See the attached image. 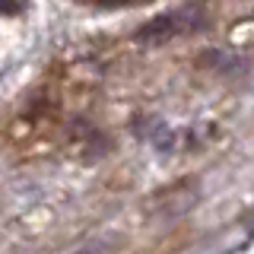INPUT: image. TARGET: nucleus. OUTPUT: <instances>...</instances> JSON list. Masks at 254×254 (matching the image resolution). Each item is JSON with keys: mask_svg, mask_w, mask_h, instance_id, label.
I'll return each instance as SVG.
<instances>
[{"mask_svg": "<svg viewBox=\"0 0 254 254\" xmlns=\"http://www.w3.org/2000/svg\"><path fill=\"white\" fill-rule=\"evenodd\" d=\"M206 26V13L203 6H185V10H172L165 16H156L146 26L137 32L140 42H165L175 35H190V32H200Z\"/></svg>", "mask_w": 254, "mask_h": 254, "instance_id": "f257e3e1", "label": "nucleus"}, {"mask_svg": "<svg viewBox=\"0 0 254 254\" xmlns=\"http://www.w3.org/2000/svg\"><path fill=\"white\" fill-rule=\"evenodd\" d=\"M22 6H26V0H0V13H6V16L19 13Z\"/></svg>", "mask_w": 254, "mask_h": 254, "instance_id": "f03ea898", "label": "nucleus"}]
</instances>
